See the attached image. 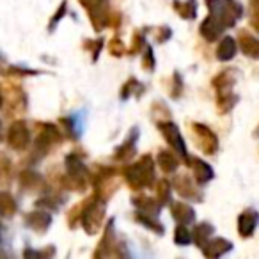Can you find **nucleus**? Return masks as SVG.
I'll use <instances>...</instances> for the list:
<instances>
[{
    "mask_svg": "<svg viewBox=\"0 0 259 259\" xmlns=\"http://www.w3.org/2000/svg\"><path fill=\"white\" fill-rule=\"evenodd\" d=\"M124 180L134 190H142L155 183V160L149 155H144L139 162L126 167Z\"/></svg>",
    "mask_w": 259,
    "mask_h": 259,
    "instance_id": "f257e3e1",
    "label": "nucleus"
},
{
    "mask_svg": "<svg viewBox=\"0 0 259 259\" xmlns=\"http://www.w3.org/2000/svg\"><path fill=\"white\" fill-rule=\"evenodd\" d=\"M209 16L222 23L224 29L236 25L238 20L243 16V6L238 0H206Z\"/></svg>",
    "mask_w": 259,
    "mask_h": 259,
    "instance_id": "f03ea898",
    "label": "nucleus"
},
{
    "mask_svg": "<svg viewBox=\"0 0 259 259\" xmlns=\"http://www.w3.org/2000/svg\"><path fill=\"white\" fill-rule=\"evenodd\" d=\"M105 209H107V201L100 195L89 197L85 201L80 222L87 234H96L101 229V224L105 220Z\"/></svg>",
    "mask_w": 259,
    "mask_h": 259,
    "instance_id": "7ed1b4c3",
    "label": "nucleus"
},
{
    "mask_svg": "<svg viewBox=\"0 0 259 259\" xmlns=\"http://www.w3.org/2000/svg\"><path fill=\"white\" fill-rule=\"evenodd\" d=\"M66 169H68V178H66V187L73 190H85L89 183V170L83 165L82 158L76 155L66 156Z\"/></svg>",
    "mask_w": 259,
    "mask_h": 259,
    "instance_id": "20e7f679",
    "label": "nucleus"
},
{
    "mask_svg": "<svg viewBox=\"0 0 259 259\" xmlns=\"http://www.w3.org/2000/svg\"><path fill=\"white\" fill-rule=\"evenodd\" d=\"M192 135H194L197 148L204 155L211 156L219 151V139H217V135L213 134L208 126L201 124V122H192Z\"/></svg>",
    "mask_w": 259,
    "mask_h": 259,
    "instance_id": "39448f33",
    "label": "nucleus"
},
{
    "mask_svg": "<svg viewBox=\"0 0 259 259\" xmlns=\"http://www.w3.org/2000/svg\"><path fill=\"white\" fill-rule=\"evenodd\" d=\"M62 135L57 130V126L52 124V122H43L41 124V132L36 139V151L41 153V156L47 155L54 146L61 144Z\"/></svg>",
    "mask_w": 259,
    "mask_h": 259,
    "instance_id": "423d86ee",
    "label": "nucleus"
},
{
    "mask_svg": "<svg viewBox=\"0 0 259 259\" xmlns=\"http://www.w3.org/2000/svg\"><path fill=\"white\" fill-rule=\"evenodd\" d=\"M80 4L87 9L94 29L101 30L107 25L108 15H110V11H108V0H80Z\"/></svg>",
    "mask_w": 259,
    "mask_h": 259,
    "instance_id": "0eeeda50",
    "label": "nucleus"
},
{
    "mask_svg": "<svg viewBox=\"0 0 259 259\" xmlns=\"http://www.w3.org/2000/svg\"><path fill=\"white\" fill-rule=\"evenodd\" d=\"M156 124H158V130L162 132L163 139L169 142L170 148H172L178 155L187 158V146H185V141H183V137H181L180 128L170 121H158Z\"/></svg>",
    "mask_w": 259,
    "mask_h": 259,
    "instance_id": "6e6552de",
    "label": "nucleus"
},
{
    "mask_svg": "<svg viewBox=\"0 0 259 259\" xmlns=\"http://www.w3.org/2000/svg\"><path fill=\"white\" fill-rule=\"evenodd\" d=\"M29 141H30V132L22 119H18V121H15L9 126L8 144L11 146L15 151H23V149L29 146Z\"/></svg>",
    "mask_w": 259,
    "mask_h": 259,
    "instance_id": "1a4fd4ad",
    "label": "nucleus"
},
{
    "mask_svg": "<svg viewBox=\"0 0 259 259\" xmlns=\"http://www.w3.org/2000/svg\"><path fill=\"white\" fill-rule=\"evenodd\" d=\"M257 226H259V213L255 209L248 208L240 213V217H238V234L241 238H245V240L250 238L255 233Z\"/></svg>",
    "mask_w": 259,
    "mask_h": 259,
    "instance_id": "9d476101",
    "label": "nucleus"
},
{
    "mask_svg": "<svg viewBox=\"0 0 259 259\" xmlns=\"http://www.w3.org/2000/svg\"><path fill=\"white\" fill-rule=\"evenodd\" d=\"M172 187L176 188V192L181 197L190 199V201H202V194L199 192V188L195 187V183L187 174H178L172 181Z\"/></svg>",
    "mask_w": 259,
    "mask_h": 259,
    "instance_id": "9b49d317",
    "label": "nucleus"
},
{
    "mask_svg": "<svg viewBox=\"0 0 259 259\" xmlns=\"http://www.w3.org/2000/svg\"><path fill=\"white\" fill-rule=\"evenodd\" d=\"M187 165L192 169L195 181H197L199 185H206L208 181L213 180V176H215L211 165H209V163H206L204 160H201V158H195V156H187Z\"/></svg>",
    "mask_w": 259,
    "mask_h": 259,
    "instance_id": "f8f14e48",
    "label": "nucleus"
},
{
    "mask_svg": "<svg viewBox=\"0 0 259 259\" xmlns=\"http://www.w3.org/2000/svg\"><path fill=\"white\" fill-rule=\"evenodd\" d=\"M201 250L206 257L217 259V257H220V255L233 250V243H231L229 240H226V238H213V240H209Z\"/></svg>",
    "mask_w": 259,
    "mask_h": 259,
    "instance_id": "ddd939ff",
    "label": "nucleus"
},
{
    "mask_svg": "<svg viewBox=\"0 0 259 259\" xmlns=\"http://www.w3.org/2000/svg\"><path fill=\"white\" fill-rule=\"evenodd\" d=\"M238 47L243 52V55L259 61V39L255 36H252L250 32L240 30V34H238Z\"/></svg>",
    "mask_w": 259,
    "mask_h": 259,
    "instance_id": "4468645a",
    "label": "nucleus"
},
{
    "mask_svg": "<svg viewBox=\"0 0 259 259\" xmlns=\"http://www.w3.org/2000/svg\"><path fill=\"white\" fill-rule=\"evenodd\" d=\"M236 80H238V71L233 68H229V69L220 71L219 75L211 80V85L215 87L217 93H224V91L233 89L234 83H236Z\"/></svg>",
    "mask_w": 259,
    "mask_h": 259,
    "instance_id": "2eb2a0df",
    "label": "nucleus"
},
{
    "mask_svg": "<svg viewBox=\"0 0 259 259\" xmlns=\"http://www.w3.org/2000/svg\"><path fill=\"white\" fill-rule=\"evenodd\" d=\"M25 226L30 227L36 233H47L48 227L52 226V217L45 211H32L25 217Z\"/></svg>",
    "mask_w": 259,
    "mask_h": 259,
    "instance_id": "dca6fc26",
    "label": "nucleus"
},
{
    "mask_svg": "<svg viewBox=\"0 0 259 259\" xmlns=\"http://www.w3.org/2000/svg\"><path fill=\"white\" fill-rule=\"evenodd\" d=\"M224 27L220 22H217L213 16L208 15V18L204 20V22L201 23V27H199V32H201V36L204 37L206 41H209V43H213V41H217L220 37V34L224 32Z\"/></svg>",
    "mask_w": 259,
    "mask_h": 259,
    "instance_id": "f3484780",
    "label": "nucleus"
},
{
    "mask_svg": "<svg viewBox=\"0 0 259 259\" xmlns=\"http://www.w3.org/2000/svg\"><path fill=\"white\" fill-rule=\"evenodd\" d=\"M112 247H114V220L107 224L105 227V233L100 240L96 252H94V257H107L112 254Z\"/></svg>",
    "mask_w": 259,
    "mask_h": 259,
    "instance_id": "a211bd4d",
    "label": "nucleus"
},
{
    "mask_svg": "<svg viewBox=\"0 0 259 259\" xmlns=\"http://www.w3.org/2000/svg\"><path fill=\"white\" fill-rule=\"evenodd\" d=\"M170 213H172V217L178 222L185 224V226L195 220L194 208H192L190 204H187V202H172V204H170Z\"/></svg>",
    "mask_w": 259,
    "mask_h": 259,
    "instance_id": "6ab92c4d",
    "label": "nucleus"
},
{
    "mask_svg": "<svg viewBox=\"0 0 259 259\" xmlns=\"http://www.w3.org/2000/svg\"><path fill=\"white\" fill-rule=\"evenodd\" d=\"M238 52V43L231 36H226L217 47V59L219 61H231Z\"/></svg>",
    "mask_w": 259,
    "mask_h": 259,
    "instance_id": "aec40b11",
    "label": "nucleus"
},
{
    "mask_svg": "<svg viewBox=\"0 0 259 259\" xmlns=\"http://www.w3.org/2000/svg\"><path fill=\"white\" fill-rule=\"evenodd\" d=\"M238 103V94L231 91H224V93H217V110L219 114H227L234 108V105Z\"/></svg>",
    "mask_w": 259,
    "mask_h": 259,
    "instance_id": "412c9836",
    "label": "nucleus"
},
{
    "mask_svg": "<svg viewBox=\"0 0 259 259\" xmlns=\"http://www.w3.org/2000/svg\"><path fill=\"white\" fill-rule=\"evenodd\" d=\"M16 211H18V202H16V199L13 197L9 192L0 190V217L9 219V217H13Z\"/></svg>",
    "mask_w": 259,
    "mask_h": 259,
    "instance_id": "4be33fe9",
    "label": "nucleus"
},
{
    "mask_svg": "<svg viewBox=\"0 0 259 259\" xmlns=\"http://www.w3.org/2000/svg\"><path fill=\"white\" fill-rule=\"evenodd\" d=\"M174 11L185 20H194L197 16V0H174Z\"/></svg>",
    "mask_w": 259,
    "mask_h": 259,
    "instance_id": "5701e85b",
    "label": "nucleus"
},
{
    "mask_svg": "<svg viewBox=\"0 0 259 259\" xmlns=\"http://www.w3.org/2000/svg\"><path fill=\"white\" fill-rule=\"evenodd\" d=\"M213 226L211 224H208V222H201V224H197L195 226V229H194V241H195V245H197L199 248H202L206 243H208L209 240H211V234H213Z\"/></svg>",
    "mask_w": 259,
    "mask_h": 259,
    "instance_id": "b1692460",
    "label": "nucleus"
},
{
    "mask_svg": "<svg viewBox=\"0 0 259 259\" xmlns=\"http://www.w3.org/2000/svg\"><path fill=\"white\" fill-rule=\"evenodd\" d=\"M137 130H132V135H130V139H126L124 144L121 146V148L115 151V160H130L132 156L135 155V142H137Z\"/></svg>",
    "mask_w": 259,
    "mask_h": 259,
    "instance_id": "393cba45",
    "label": "nucleus"
},
{
    "mask_svg": "<svg viewBox=\"0 0 259 259\" xmlns=\"http://www.w3.org/2000/svg\"><path fill=\"white\" fill-rule=\"evenodd\" d=\"M156 162H158L160 169H162L165 174L176 172L178 165H180L178 158L172 155V153H169V151H160V153H158V158H156Z\"/></svg>",
    "mask_w": 259,
    "mask_h": 259,
    "instance_id": "a878e982",
    "label": "nucleus"
},
{
    "mask_svg": "<svg viewBox=\"0 0 259 259\" xmlns=\"http://www.w3.org/2000/svg\"><path fill=\"white\" fill-rule=\"evenodd\" d=\"M134 201V204L137 206L141 211H144V213H149V215H158L160 213V202H158V199H149V197H144V195H141V197H134L132 199Z\"/></svg>",
    "mask_w": 259,
    "mask_h": 259,
    "instance_id": "bb28decb",
    "label": "nucleus"
},
{
    "mask_svg": "<svg viewBox=\"0 0 259 259\" xmlns=\"http://www.w3.org/2000/svg\"><path fill=\"white\" fill-rule=\"evenodd\" d=\"M135 220L142 226H146L148 229H151L153 233L156 234H163V226L156 220L155 215H149V213H144V211H137L135 213Z\"/></svg>",
    "mask_w": 259,
    "mask_h": 259,
    "instance_id": "cd10ccee",
    "label": "nucleus"
},
{
    "mask_svg": "<svg viewBox=\"0 0 259 259\" xmlns=\"http://www.w3.org/2000/svg\"><path fill=\"white\" fill-rule=\"evenodd\" d=\"M20 185H22V188H25V190H37V187H41L43 181H41V176L37 172L23 170V172L20 174Z\"/></svg>",
    "mask_w": 259,
    "mask_h": 259,
    "instance_id": "c85d7f7f",
    "label": "nucleus"
},
{
    "mask_svg": "<svg viewBox=\"0 0 259 259\" xmlns=\"http://www.w3.org/2000/svg\"><path fill=\"white\" fill-rule=\"evenodd\" d=\"M170 188H172V185L169 183L167 180H160L158 183H156L155 187V192H156V199H158L160 204H167V202H170Z\"/></svg>",
    "mask_w": 259,
    "mask_h": 259,
    "instance_id": "c756f323",
    "label": "nucleus"
},
{
    "mask_svg": "<svg viewBox=\"0 0 259 259\" xmlns=\"http://www.w3.org/2000/svg\"><path fill=\"white\" fill-rule=\"evenodd\" d=\"M192 240H194V236H192L190 231L185 227V224H181V226H178L176 229H174V241H176V245H188Z\"/></svg>",
    "mask_w": 259,
    "mask_h": 259,
    "instance_id": "7c9ffc66",
    "label": "nucleus"
},
{
    "mask_svg": "<svg viewBox=\"0 0 259 259\" xmlns=\"http://www.w3.org/2000/svg\"><path fill=\"white\" fill-rule=\"evenodd\" d=\"M139 89H142V85L137 82L135 78H130L128 82L122 85V91H121V100H128L130 96H132V93L134 91H139Z\"/></svg>",
    "mask_w": 259,
    "mask_h": 259,
    "instance_id": "2f4dec72",
    "label": "nucleus"
},
{
    "mask_svg": "<svg viewBox=\"0 0 259 259\" xmlns=\"http://www.w3.org/2000/svg\"><path fill=\"white\" fill-rule=\"evenodd\" d=\"M108 52H110V55H114V57H122V55L126 54V47L119 37H114V39L110 41V45H108Z\"/></svg>",
    "mask_w": 259,
    "mask_h": 259,
    "instance_id": "473e14b6",
    "label": "nucleus"
},
{
    "mask_svg": "<svg viewBox=\"0 0 259 259\" xmlns=\"http://www.w3.org/2000/svg\"><path fill=\"white\" fill-rule=\"evenodd\" d=\"M250 25L259 32V0H250Z\"/></svg>",
    "mask_w": 259,
    "mask_h": 259,
    "instance_id": "72a5a7b5",
    "label": "nucleus"
},
{
    "mask_svg": "<svg viewBox=\"0 0 259 259\" xmlns=\"http://www.w3.org/2000/svg\"><path fill=\"white\" fill-rule=\"evenodd\" d=\"M142 68L146 71H153L155 69V54H153V48L148 47L144 52V57H142Z\"/></svg>",
    "mask_w": 259,
    "mask_h": 259,
    "instance_id": "f704fd0d",
    "label": "nucleus"
},
{
    "mask_svg": "<svg viewBox=\"0 0 259 259\" xmlns=\"http://www.w3.org/2000/svg\"><path fill=\"white\" fill-rule=\"evenodd\" d=\"M181 93H183V82H181L180 73H174L172 85H170V96H172L174 100H178V98L181 96Z\"/></svg>",
    "mask_w": 259,
    "mask_h": 259,
    "instance_id": "c9c22d12",
    "label": "nucleus"
},
{
    "mask_svg": "<svg viewBox=\"0 0 259 259\" xmlns=\"http://www.w3.org/2000/svg\"><path fill=\"white\" fill-rule=\"evenodd\" d=\"M144 47V34L141 32V30H137L134 36V41H132V48H130V54L135 55L141 52V48Z\"/></svg>",
    "mask_w": 259,
    "mask_h": 259,
    "instance_id": "e433bc0d",
    "label": "nucleus"
},
{
    "mask_svg": "<svg viewBox=\"0 0 259 259\" xmlns=\"http://www.w3.org/2000/svg\"><path fill=\"white\" fill-rule=\"evenodd\" d=\"M155 36H156V43H165L172 36V30L169 27H160V29L155 30Z\"/></svg>",
    "mask_w": 259,
    "mask_h": 259,
    "instance_id": "4c0bfd02",
    "label": "nucleus"
},
{
    "mask_svg": "<svg viewBox=\"0 0 259 259\" xmlns=\"http://www.w3.org/2000/svg\"><path fill=\"white\" fill-rule=\"evenodd\" d=\"M66 4H68V2H66V0H64V2H62V4L59 6L57 13H55V15H54V18H52L50 25H48V29H50V30H54V27L57 25V23H59V22H61V20H62V16L66 15Z\"/></svg>",
    "mask_w": 259,
    "mask_h": 259,
    "instance_id": "58836bf2",
    "label": "nucleus"
},
{
    "mask_svg": "<svg viewBox=\"0 0 259 259\" xmlns=\"http://www.w3.org/2000/svg\"><path fill=\"white\" fill-rule=\"evenodd\" d=\"M62 124H66L68 126V134L71 135V139H78V135H80V132H78V126L73 122V117H64L62 119Z\"/></svg>",
    "mask_w": 259,
    "mask_h": 259,
    "instance_id": "ea45409f",
    "label": "nucleus"
},
{
    "mask_svg": "<svg viewBox=\"0 0 259 259\" xmlns=\"http://www.w3.org/2000/svg\"><path fill=\"white\" fill-rule=\"evenodd\" d=\"M119 23H121V15H119V13H110V15H108V20H107V25L117 27Z\"/></svg>",
    "mask_w": 259,
    "mask_h": 259,
    "instance_id": "a19ab883",
    "label": "nucleus"
},
{
    "mask_svg": "<svg viewBox=\"0 0 259 259\" xmlns=\"http://www.w3.org/2000/svg\"><path fill=\"white\" fill-rule=\"evenodd\" d=\"M254 137H259V126L255 128V132H254Z\"/></svg>",
    "mask_w": 259,
    "mask_h": 259,
    "instance_id": "79ce46f5",
    "label": "nucleus"
},
{
    "mask_svg": "<svg viewBox=\"0 0 259 259\" xmlns=\"http://www.w3.org/2000/svg\"><path fill=\"white\" fill-rule=\"evenodd\" d=\"M2 103H4V98H2V93H0V107H2Z\"/></svg>",
    "mask_w": 259,
    "mask_h": 259,
    "instance_id": "37998d69",
    "label": "nucleus"
}]
</instances>
